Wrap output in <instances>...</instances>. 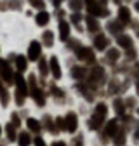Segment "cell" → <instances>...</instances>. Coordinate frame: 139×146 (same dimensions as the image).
<instances>
[{"mask_svg":"<svg viewBox=\"0 0 139 146\" xmlns=\"http://www.w3.org/2000/svg\"><path fill=\"white\" fill-rule=\"evenodd\" d=\"M50 70H52V75H54L56 78L61 77V68H59V63H58L56 58H52V59H50Z\"/></svg>","mask_w":139,"mask_h":146,"instance_id":"3","label":"cell"},{"mask_svg":"<svg viewBox=\"0 0 139 146\" xmlns=\"http://www.w3.org/2000/svg\"><path fill=\"white\" fill-rule=\"evenodd\" d=\"M45 44L47 45L52 44V31H45Z\"/></svg>","mask_w":139,"mask_h":146,"instance_id":"20","label":"cell"},{"mask_svg":"<svg viewBox=\"0 0 139 146\" xmlns=\"http://www.w3.org/2000/svg\"><path fill=\"white\" fill-rule=\"evenodd\" d=\"M78 56H80L82 59H89V61H94V54H92L89 49H82V50H78Z\"/></svg>","mask_w":139,"mask_h":146,"instance_id":"8","label":"cell"},{"mask_svg":"<svg viewBox=\"0 0 139 146\" xmlns=\"http://www.w3.org/2000/svg\"><path fill=\"white\" fill-rule=\"evenodd\" d=\"M16 84H17V89H19V96L23 98L26 94V85H24V80L21 75H16Z\"/></svg>","mask_w":139,"mask_h":146,"instance_id":"6","label":"cell"},{"mask_svg":"<svg viewBox=\"0 0 139 146\" xmlns=\"http://www.w3.org/2000/svg\"><path fill=\"white\" fill-rule=\"evenodd\" d=\"M82 75H83V70H82V68H75V70H73V77L80 78Z\"/></svg>","mask_w":139,"mask_h":146,"instance_id":"21","label":"cell"},{"mask_svg":"<svg viewBox=\"0 0 139 146\" xmlns=\"http://www.w3.org/2000/svg\"><path fill=\"white\" fill-rule=\"evenodd\" d=\"M118 44H120L122 47H127V49H129V47H132V40L129 38L127 35H122L120 38H118Z\"/></svg>","mask_w":139,"mask_h":146,"instance_id":"10","label":"cell"},{"mask_svg":"<svg viewBox=\"0 0 139 146\" xmlns=\"http://www.w3.org/2000/svg\"><path fill=\"white\" fill-rule=\"evenodd\" d=\"M59 30H61V40H66L68 38V33H70V28H68V25L64 21L59 25Z\"/></svg>","mask_w":139,"mask_h":146,"instance_id":"11","label":"cell"},{"mask_svg":"<svg viewBox=\"0 0 139 146\" xmlns=\"http://www.w3.org/2000/svg\"><path fill=\"white\" fill-rule=\"evenodd\" d=\"M87 25H89L91 30H96V28H97V25H96V21L92 19V17H87Z\"/></svg>","mask_w":139,"mask_h":146,"instance_id":"19","label":"cell"},{"mask_svg":"<svg viewBox=\"0 0 139 146\" xmlns=\"http://www.w3.org/2000/svg\"><path fill=\"white\" fill-rule=\"evenodd\" d=\"M38 54H40V44H38V42H31V44H30V50H28L30 61H35V59L38 58Z\"/></svg>","mask_w":139,"mask_h":146,"instance_id":"1","label":"cell"},{"mask_svg":"<svg viewBox=\"0 0 139 146\" xmlns=\"http://www.w3.org/2000/svg\"><path fill=\"white\" fill-rule=\"evenodd\" d=\"M33 98L37 99L38 104H44V96H42V92H40L38 89H33Z\"/></svg>","mask_w":139,"mask_h":146,"instance_id":"15","label":"cell"},{"mask_svg":"<svg viewBox=\"0 0 139 146\" xmlns=\"http://www.w3.org/2000/svg\"><path fill=\"white\" fill-rule=\"evenodd\" d=\"M136 9H137V11H139V2H136Z\"/></svg>","mask_w":139,"mask_h":146,"instance_id":"27","label":"cell"},{"mask_svg":"<svg viewBox=\"0 0 139 146\" xmlns=\"http://www.w3.org/2000/svg\"><path fill=\"white\" fill-rule=\"evenodd\" d=\"M137 90H139V85H137Z\"/></svg>","mask_w":139,"mask_h":146,"instance_id":"28","label":"cell"},{"mask_svg":"<svg viewBox=\"0 0 139 146\" xmlns=\"http://www.w3.org/2000/svg\"><path fill=\"white\" fill-rule=\"evenodd\" d=\"M35 5H37V7H44L42 5V0H35Z\"/></svg>","mask_w":139,"mask_h":146,"instance_id":"25","label":"cell"},{"mask_svg":"<svg viewBox=\"0 0 139 146\" xmlns=\"http://www.w3.org/2000/svg\"><path fill=\"white\" fill-rule=\"evenodd\" d=\"M2 75H4V80H5V82H11V80H12V77H11L12 71H11L7 61H2Z\"/></svg>","mask_w":139,"mask_h":146,"instance_id":"2","label":"cell"},{"mask_svg":"<svg viewBox=\"0 0 139 146\" xmlns=\"http://www.w3.org/2000/svg\"><path fill=\"white\" fill-rule=\"evenodd\" d=\"M115 129H116L115 122H110V123H108V127H106V134H108V136H113V134H115Z\"/></svg>","mask_w":139,"mask_h":146,"instance_id":"18","label":"cell"},{"mask_svg":"<svg viewBox=\"0 0 139 146\" xmlns=\"http://www.w3.org/2000/svg\"><path fill=\"white\" fill-rule=\"evenodd\" d=\"M54 146H66L64 143H54Z\"/></svg>","mask_w":139,"mask_h":146,"instance_id":"26","label":"cell"},{"mask_svg":"<svg viewBox=\"0 0 139 146\" xmlns=\"http://www.w3.org/2000/svg\"><path fill=\"white\" fill-rule=\"evenodd\" d=\"M30 144V134L28 132H21L19 134V146H28Z\"/></svg>","mask_w":139,"mask_h":146,"instance_id":"13","label":"cell"},{"mask_svg":"<svg viewBox=\"0 0 139 146\" xmlns=\"http://www.w3.org/2000/svg\"><path fill=\"white\" fill-rule=\"evenodd\" d=\"M71 5H73V9H75V11H78V9H80V2H78V0H73Z\"/></svg>","mask_w":139,"mask_h":146,"instance_id":"23","label":"cell"},{"mask_svg":"<svg viewBox=\"0 0 139 146\" xmlns=\"http://www.w3.org/2000/svg\"><path fill=\"white\" fill-rule=\"evenodd\" d=\"M35 143H37V146H45L44 139H40V137H37V139H35Z\"/></svg>","mask_w":139,"mask_h":146,"instance_id":"24","label":"cell"},{"mask_svg":"<svg viewBox=\"0 0 139 146\" xmlns=\"http://www.w3.org/2000/svg\"><path fill=\"white\" fill-rule=\"evenodd\" d=\"M28 127H30L33 132H38L40 131V123L35 120V118H28Z\"/></svg>","mask_w":139,"mask_h":146,"instance_id":"12","label":"cell"},{"mask_svg":"<svg viewBox=\"0 0 139 146\" xmlns=\"http://www.w3.org/2000/svg\"><path fill=\"white\" fill-rule=\"evenodd\" d=\"M5 131H7V136H9V139H11V141H14V139H16L14 127H12V125H7V127H5Z\"/></svg>","mask_w":139,"mask_h":146,"instance_id":"17","label":"cell"},{"mask_svg":"<svg viewBox=\"0 0 139 146\" xmlns=\"http://www.w3.org/2000/svg\"><path fill=\"white\" fill-rule=\"evenodd\" d=\"M108 58H110V59H116V58H118V52H116V50H110V52H108Z\"/></svg>","mask_w":139,"mask_h":146,"instance_id":"22","label":"cell"},{"mask_svg":"<svg viewBox=\"0 0 139 146\" xmlns=\"http://www.w3.org/2000/svg\"><path fill=\"white\" fill-rule=\"evenodd\" d=\"M94 45H96V49H99V50L106 49V45H108V40H106V36H103V35L96 36V40H94Z\"/></svg>","mask_w":139,"mask_h":146,"instance_id":"4","label":"cell"},{"mask_svg":"<svg viewBox=\"0 0 139 146\" xmlns=\"http://www.w3.org/2000/svg\"><path fill=\"white\" fill-rule=\"evenodd\" d=\"M66 123H68V131H70V132L77 131V117H75L73 113H70V115H68V118H66Z\"/></svg>","mask_w":139,"mask_h":146,"instance_id":"5","label":"cell"},{"mask_svg":"<svg viewBox=\"0 0 139 146\" xmlns=\"http://www.w3.org/2000/svg\"><path fill=\"white\" fill-rule=\"evenodd\" d=\"M118 16H120V21H122V23H129V21H130V12H129L125 7H122V9H120Z\"/></svg>","mask_w":139,"mask_h":146,"instance_id":"7","label":"cell"},{"mask_svg":"<svg viewBox=\"0 0 139 146\" xmlns=\"http://www.w3.org/2000/svg\"><path fill=\"white\" fill-rule=\"evenodd\" d=\"M47 23H49V14H47V12H40V14L37 16V25L44 26V25H47Z\"/></svg>","mask_w":139,"mask_h":146,"instance_id":"9","label":"cell"},{"mask_svg":"<svg viewBox=\"0 0 139 146\" xmlns=\"http://www.w3.org/2000/svg\"><path fill=\"white\" fill-rule=\"evenodd\" d=\"M96 115L104 117V115H106V106H104V104H97L96 106Z\"/></svg>","mask_w":139,"mask_h":146,"instance_id":"16","label":"cell"},{"mask_svg":"<svg viewBox=\"0 0 139 146\" xmlns=\"http://www.w3.org/2000/svg\"><path fill=\"white\" fill-rule=\"evenodd\" d=\"M17 70L19 71H23V70H26V58L24 56H17Z\"/></svg>","mask_w":139,"mask_h":146,"instance_id":"14","label":"cell"}]
</instances>
